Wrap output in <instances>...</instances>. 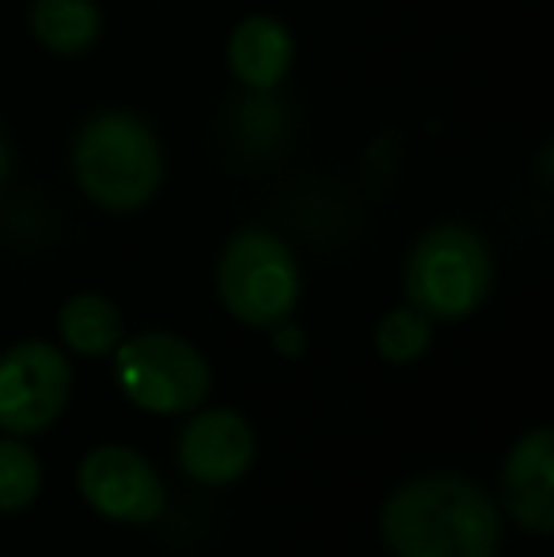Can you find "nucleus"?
<instances>
[{
	"label": "nucleus",
	"instance_id": "nucleus-10",
	"mask_svg": "<svg viewBox=\"0 0 554 557\" xmlns=\"http://www.w3.org/2000/svg\"><path fill=\"white\" fill-rule=\"evenodd\" d=\"M224 65L232 81L247 91L281 88L296 65V38L288 23L270 12L244 15L224 42Z\"/></svg>",
	"mask_w": 554,
	"mask_h": 557
},
{
	"label": "nucleus",
	"instance_id": "nucleus-5",
	"mask_svg": "<svg viewBox=\"0 0 554 557\" xmlns=\"http://www.w3.org/2000/svg\"><path fill=\"white\" fill-rule=\"evenodd\" d=\"M114 375L122 395L148 413H194L209 398L213 372L194 342L148 331L122 337L114 349Z\"/></svg>",
	"mask_w": 554,
	"mask_h": 557
},
{
	"label": "nucleus",
	"instance_id": "nucleus-3",
	"mask_svg": "<svg viewBox=\"0 0 554 557\" xmlns=\"http://www.w3.org/2000/svg\"><path fill=\"white\" fill-rule=\"evenodd\" d=\"M403 288L407 304L433 323H459L494 293V255L475 227L459 221L433 224L410 247Z\"/></svg>",
	"mask_w": 554,
	"mask_h": 557
},
{
	"label": "nucleus",
	"instance_id": "nucleus-9",
	"mask_svg": "<svg viewBox=\"0 0 554 557\" xmlns=\"http://www.w3.org/2000/svg\"><path fill=\"white\" fill-rule=\"evenodd\" d=\"M502 505L532 535L554 531V433L547 425L525 433L505 455Z\"/></svg>",
	"mask_w": 554,
	"mask_h": 557
},
{
	"label": "nucleus",
	"instance_id": "nucleus-6",
	"mask_svg": "<svg viewBox=\"0 0 554 557\" xmlns=\"http://www.w3.org/2000/svg\"><path fill=\"white\" fill-rule=\"evenodd\" d=\"M73 395L69 357L50 342H15L0 352V429L30 436L50 429Z\"/></svg>",
	"mask_w": 554,
	"mask_h": 557
},
{
	"label": "nucleus",
	"instance_id": "nucleus-11",
	"mask_svg": "<svg viewBox=\"0 0 554 557\" xmlns=\"http://www.w3.org/2000/svg\"><path fill=\"white\" fill-rule=\"evenodd\" d=\"M27 35L53 58H84L103 38V4L99 0H30Z\"/></svg>",
	"mask_w": 554,
	"mask_h": 557
},
{
	"label": "nucleus",
	"instance_id": "nucleus-1",
	"mask_svg": "<svg viewBox=\"0 0 554 557\" xmlns=\"http://www.w3.org/2000/svg\"><path fill=\"white\" fill-rule=\"evenodd\" d=\"M395 557H497L502 512L464 474H421L403 482L380 512Z\"/></svg>",
	"mask_w": 554,
	"mask_h": 557
},
{
	"label": "nucleus",
	"instance_id": "nucleus-4",
	"mask_svg": "<svg viewBox=\"0 0 554 557\" xmlns=\"http://www.w3.org/2000/svg\"><path fill=\"white\" fill-rule=\"evenodd\" d=\"M217 296L236 323L274 331L300 304L296 255L270 227H239L217 258Z\"/></svg>",
	"mask_w": 554,
	"mask_h": 557
},
{
	"label": "nucleus",
	"instance_id": "nucleus-7",
	"mask_svg": "<svg viewBox=\"0 0 554 557\" xmlns=\"http://www.w3.org/2000/svg\"><path fill=\"white\" fill-rule=\"evenodd\" d=\"M81 493L99 516L114 523H152L163 516V482L156 467L126 444H99L76 470Z\"/></svg>",
	"mask_w": 554,
	"mask_h": 557
},
{
	"label": "nucleus",
	"instance_id": "nucleus-2",
	"mask_svg": "<svg viewBox=\"0 0 554 557\" xmlns=\"http://www.w3.org/2000/svg\"><path fill=\"white\" fill-rule=\"evenodd\" d=\"M69 168L96 209L126 216L160 194L168 156L156 129L134 111H99L84 117L73 137Z\"/></svg>",
	"mask_w": 554,
	"mask_h": 557
},
{
	"label": "nucleus",
	"instance_id": "nucleus-15",
	"mask_svg": "<svg viewBox=\"0 0 554 557\" xmlns=\"http://www.w3.org/2000/svg\"><path fill=\"white\" fill-rule=\"evenodd\" d=\"M8 178H12V145H8V133L0 129V194H4Z\"/></svg>",
	"mask_w": 554,
	"mask_h": 557
},
{
	"label": "nucleus",
	"instance_id": "nucleus-14",
	"mask_svg": "<svg viewBox=\"0 0 554 557\" xmlns=\"http://www.w3.org/2000/svg\"><path fill=\"white\" fill-rule=\"evenodd\" d=\"M429 342H433V319L421 315L415 304L392 308L377 323V352L387 364H415L426 357Z\"/></svg>",
	"mask_w": 554,
	"mask_h": 557
},
{
	"label": "nucleus",
	"instance_id": "nucleus-12",
	"mask_svg": "<svg viewBox=\"0 0 554 557\" xmlns=\"http://www.w3.org/2000/svg\"><path fill=\"white\" fill-rule=\"evenodd\" d=\"M122 311L111 296L103 293H76L61 304L58 334L81 357H107L122 342Z\"/></svg>",
	"mask_w": 554,
	"mask_h": 557
},
{
	"label": "nucleus",
	"instance_id": "nucleus-13",
	"mask_svg": "<svg viewBox=\"0 0 554 557\" xmlns=\"http://www.w3.org/2000/svg\"><path fill=\"white\" fill-rule=\"evenodd\" d=\"M42 490V459L20 436L0 441V512H23Z\"/></svg>",
	"mask_w": 554,
	"mask_h": 557
},
{
	"label": "nucleus",
	"instance_id": "nucleus-8",
	"mask_svg": "<svg viewBox=\"0 0 554 557\" xmlns=\"http://www.w3.org/2000/svg\"><path fill=\"white\" fill-rule=\"evenodd\" d=\"M255 429L244 413L217 406L201 410L178 433V467L201 485H232L255 462Z\"/></svg>",
	"mask_w": 554,
	"mask_h": 557
}]
</instances>
